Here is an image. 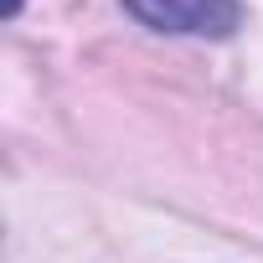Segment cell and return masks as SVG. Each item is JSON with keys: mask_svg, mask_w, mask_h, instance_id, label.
<instances>
[{"mask_svg": "<svg viewBox=\"0 0 263 263\" xmlns=\"http://www.w3.org/2000/svg\"><path fill=\"white\" fill-rule=\"evenodd\" d=\"M124 11L165 36H227L237 26V0H124Z\"/></svg>", "mask_w": 263, "mask_h": 263, "instance_id": "6da1fadb", "label": "cell"}, {"mask_svg": "<svg viewBox=\"0 0 263 263\" xmlns=\"http://www.w3.org/2000/svg\"><path fill=\"white\" fill-rule=\"evenodd\" d=\"M16 11H21V0H6V16H16Z\"/></svg>", "mask_w": 263, "mask_h": 263, "instance_id": "7a4b0ae2", "label": "cell"}]
</instances>
